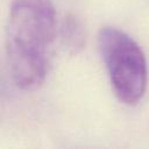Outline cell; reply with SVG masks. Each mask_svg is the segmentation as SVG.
<instances>
[{
    "mask_svg": "<svg viewBox=\"0 0 149 149\" xmlns=\"http://www.w3.org/2000/svg\"><path fill=\"white\" fill-rule=\"evenodd\" d=\"M55 34L52 0H13L6 50L9 72L19 88L31 91L44 81Z\"/></svg>",
    "mask_w": 149,
    "mask_h": 149,
    "instance_id": "6da1fadb",
    "label": "cell"
},
{
    "mask_svg": "<svg viewBox=\"0 0 149 149\" xmlns=\"http://www.w3.org/2000/svg\"><path fill=\"white\" fill-rule=\"evenodd\" d=\"M98 47L115 95L128 106L136 105L143 98L148 83L147 61L142 49L129 35L115 27L100 29Z\"/></svg>",
    "mask_w": 149,
    "mask_h": 149,
    "instance_id": "7a4b0ae2",
    "label": "cell"
},
{
    "mask_svg": "<svg viewBox=\"0 0 149 149\" xmlns=\"http://www.w3.org/2000/svg\"><path fill=\"white\" fill-rule=\"evenodd\" d=\"M64 37H66V42L69 43L70 48H77L81 47L83 44V31L78 21L70 19L68 20L65 27H64Z\"/></svg>",
    "mask_w": 149,
    "mask_h": 149,
    "instance_id": "3957f363",
    "label": "cell"
}]
</instances>
